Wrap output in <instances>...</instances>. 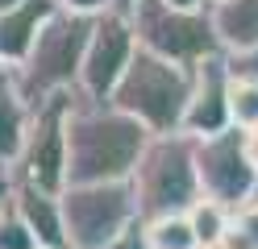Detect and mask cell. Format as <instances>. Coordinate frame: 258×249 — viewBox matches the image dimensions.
<instances>
[{
	"label": "cell",
	"instance_id": "1",
	"mask_svg": "<svg viewBox=\"0 0 258 249\" xmlns=\"http://www.w3.org/2000/svg\"><path fill=\"white\" fill-rule=\"evenodd\" d=\"M150 133L108 100H88L75 92L67 116V187L88 183H129Z\"/></svg>",
	"mask_w": 258,
	"mask_h": 249
},
{
	"label": "cell",
	"instance_id": "2",
	"mask_svg": "<svg viewBox=\"0 0 258 249\" xmlns=\"http://www.w3.org/2000/svg\"><path fill=\"white\" fill-rule=\"evenodd\" d=\"M187 96H191V66L158 58V54L138 46L129 66H125V75L112 88L108 104L121 108L125 116H134L150 137H167V133L183 129Z\"/></svg>",
	"mask_w": 258,
	"mask_h": 249
},
{
	"label": "cell",
	"instance_id": "3",
	"mask_svg": "<svg viewBox=\"0 0 258 249\" xmlns=\"http://www.w3.org/2000/svg\"><path fill=\"white\" fill-rule=\"evenodd\" d=\"M129 191L142 220L158 216H183L200 199V179H196V137L187 133H167L150 137L142 158L129 175Z\"/></svg>",
	"mask_w": 258,
	"mask_h": 249
},
{
	"label": "cell",
	"instance_id": "4",
	"mask_svg": "<svg viewBox=\"0 0 258 249\" xmlns=\"http://www.w3.org/2000/svg\"><path fill=\"white\" fill-rule=\"evenodd\" d=\"M96 17H79V13H54L42 25L29 58L17 66V88L29 104H42L54 92H79V66H84V46L92 33Z\"/></svg>",
	"mask_w": 258,
	"mask_h": 249
},
{
	"label": "cell",
	"instance_id": "5",
	"mask_svg": "<svg viewBox=\"0 0 258 249\" xmlns=\"http://www.w3.org/2000/svg\"><path fill=\"white\" fill-rule=\"evenodd\" d=\"M62 228L67 249H117L138 220V204L129 183H88V187H62Z\"/></svg>",
	"mask_w": 258,
	"mask_h": 249
},
{
	"label": "cell",
	"instance_id": "6",
	"mask_svg": "<svg viewBox=\"0 0 258 249\" xmlns=\"http://www.w3.org/2000/svg\"><path fill=\"white\" fill-rule=\"evenodd\" d=\"M129 25H134V38L142 50L171 58L179 66H196L213 54H225L213 29V9L179 13V9H167L163 0H138V9L129 13Z\"/></svg>",
	"mask_w": 258,
	"mask_h": 249
},
{
	"label": "cell",
	"instance_id": "7",
	"mask_svg": "<svg viewBox=\"0 0 258 249\" xmlns=\"http://www.w3.org/2000/svg\"><path fill=\"white\" fill-rule=\"evenodd\" d=\"M71 104H75V92H54L42 104H34L21 158L13 166V183L62 195V187H67V116H71Z\"/></svg>",
	"mask_w": 258,
	"mask_h": 249
},
{
	"label": "cell",
	"instance_id": "8",
	"mask_svg": "<svg viewBox=\"0 0 258 249\" xmlns=\"http://www.w3.org/2000/svg\"><path fill=\"white\" fill-rule=\"evenodd\" d=\"M196 179H200V195L217 199L229 212L254 204L258 171L246 158V133L225 129L217 137H200L196 141Z\"/></svg>",
	"mask_w": 258,
	"mask_h": 249
},
{
	"label": "cell",
	"instance_id": "9",
	"mask_svg": "<svg viewBox=\"0 0 258 249\" xmlns=\"http://www.w3.org/2000/svg\"><path fill=\"white\" fill-rule=\"evenodd\" d=\"M138 50V38H134V25H129L125 13H100L92 21V33H88V46H84V66H79V96L88 100H108L117 79L125 75L129 58Z\"/></svg>",
	"mask_w": 258,
	"mask_h": 249
},
{
	"label": "cell",
	"instance_id": "10",
	"mask_svg": "<svg viewBox=\"0 0 258 249\" xmlns=\"http://www.w3.org/2000/svg\"><path fill=\"white\" fill-rule=\"evenodd\" d=\"M225 129H233L229 125V58L213 54L191 66V96H187L179 133L200 141V137H217Z\"/></svg>",
	"mask_w": 258,
	"mask_h": 249
},
{
	"label": "cell",
	"instance_id": "11",
	"mask_svg": "<svg viewBox=\"0 0 258 249\" xmlns=\"http://www.w3.org/2000/svg\"><path fill=\"white\" fill-rule=\"evenodd\" d=\"M54 13H58L54 0H21V5L0 13V66L17 71V66L29 58L42 25L50 21Z\"/></svg>",
	"mask_w": 258,
	"mask_h": 249
},
{
	"label": "cell",
	"instance_id": "12",
	"mask_svg": "<svg viewBox=\"0 0 258 249\" xmlns=\"http://www.w3.org/2000/svg\"><path fill=\"white\" fill-rule=\"evenodd\" d=\"M9 199H13V208H17L21 224L34 232L38 249H67V228H62V204H58V195L38 191V187H25V183H13Z\"/></svg>",
	"mask_w": 258,
	"mask_h": 249
},
{
	"label": "cell",
	"instance_id": "13",
	"mask_svg": "<svg viewBox=\"0 0 258 249\" xmlns=\"http://www.w3.org/2000/svg\"><path fill=\"white\" fill-rule=\"evenodd\" d=\"M29 116H34V104L21 96L17 75L5 66L0 71V179H9V183H13V166H17L21 145H25Z\"/></svg>",
	"mask_w": 258,
	"mask_h": 249
},
{
	"label": "cell",
	"instance_id": "14",
	"mask_svg": "<svg viewBox=\"0 0 258 249\" xmlns=\"http://www.w3.org/2000/svg\"><path fill=\"white\" fill-rule=\"evenodd\" d=\"M213 29L225 54H241L258 46V0H233V5L213 9Z\"/></svg>",
	"mask_w": 258,
	"mask_h": 249
},
{
	"label": "cell",
	"instance_id": "15",
	"mask_svg": "<svg viewBox=\"0 0 258 249\" xmlns=\"http://www.w3.org/2000/svg\"><path fill=\"white\" fill-rule=\"evenodd\" d=\"M187 224H191V237H196V249L200 245H217V241H225V232H229V208H221L217 199H196V204H191L187 212Z\"/></svg>",
	"mask_w": 258,
	"mask_h": 249
},
{
	"label": "cell",
	"instance_id": "16",
	"mask_svg": "<svg viewBox=\"0 0 258 249\" xmlns=\"http://www.w3.org/2000/svg\"><path fill=\"white\" fill-rule=\"evenodd\" d=\"M142 241L146 249H196L187 216H158V220H142Z\"/></svg>",
	"mask_w": 258,
	"mask_h": 249
},
{
	"label": "cell",
	"instance_id": "17",
	"mask_svg": "<svg viewBox=\"0 0 258 249\" xmlns=\"http://www.w3.org/2000/svg\"><path fill=\"white\" fill-rule=\"evenodd\" d=\"M229 125L254 129L258 125V79L229 75Z\"/></svg>",
	"mask_w": 258,
	"mask_h": 249
},
{
	"label": "cell",
	"instance_id": "18",
	"mask_svg": "<svg viewBox=\"0 0 258 249\" xmlns=\"http://www.w3.org/2000/svg\"><path fill=\"white\" fill-rule=\"evenodd\" d=\"M0 249H38L34 232L21 224V216H17L9 195H0Z\"/></svg>",
	"mask_w": 258,
	"mask_h": 249
},
{
	"label": "cell",
	"instance_id": "19",
	"mask_svg": "<svg viewBox=\"0 0 258 249\" xmlns=\"http://www.w3.org/2000/svg\"><path fill=\"white\" fill-rule=\"evenodd\" d=\"M229 249H258V204H246L229 216V232H225Z\"/></svg>",
	"mask_w": 258,
	"mask_h": 249
},
{
	"label": "cell",
	"instance_id": "20",
	"mask_svg": "<svg viewBox=\"0 0 258 249\" xmlns=\"http://www.w3.org/2000/svg\"><path fill=\"white\" fill-rule=\"evenodd\" d=\"M229 58V75H241V79H258V46L241 50V54H225Z\"/></svg>",
	"mask_w": 258,
	"mask_h": 249
},
{
	"label": "cell",
	"instance_id": "21",
	"mask_svg": "<svg viewBox=\"0 0 258 249\" xmlns=\"http://www.w3.org/2000/svg\"><path fill=\"white\" fill-rule=\"evenodd\" d=\"M62 13H79V17H100L108 13V0H54Z\"/></svg>",
	"mask_w": 258,
	"mask_h": 249
},
{
	"label": "cell",
	"instance_id": "22",
	"mask_svg": "<svg viewBox=\"0 0 258 249\" xmlns=\"http://www.w3.org/2000/svg\"><path fill=\"white\" fill-rule=\"evenodd\" d=\"M241 133H246V158L254 162V171H258V125L254 129H241Z\"/></svg>",
	"mask_w": 258,
	"mask_h": 249
},
{
	"label": "cell",
	"instance_id": "23",
	"mask_svg": "<svg viewBox=\"0 0 258 249\" xmlns=\"http://www.w3.org/2000/svg\"><path fill=\"white\" fill-rule=\"evenodd\" d=\"M108 9H112V13H125V17H129V13L138 9V0H108Z\"/></svg>",
	"mask_w": 258,
	"mask_h": 249
},
{
	"label": "cell",
	"instance_id": "24",
	"mask_svg": "<svg viewBox=\"0 0 258 249\" xmlns=\"http://www.w3.org/2000/svg\"><path fill=\"white\" fill-rule=\"evenodd\" d=\"M221 5H233V0H208V9H221Z\"/></svg>",
	"mask_w": 258,
	"mask_h": 249
},
{
	"label": "cell",
	"instance_id": "25",
	"mask_svg": "<svg viewBox=\"0 0 258 249\" xmlns=\"http://www.w3.org/2000/svg\"><path fill=\"white\" fill-rule=\"evenodd\" d=\"M13 5H21V0H0V13H5V9H13Z\"/></svg>",
	"mask_w": 258,
	"mask_h": 249
},
{
	"label": "cell",
	"instance_id": "26",
	"mask_svg": "<svg viewBox=\"0 0 258 249\" xmlns=\"http://www.w3.org/2000/svg\"><path fill=\"white\" fill-rule=\"evenodd\" d=\"M9 187H13V183H9V179H0V195H9Z\"/></svg>",
	"mask_w": 258,
	"mask_h": 249
},
{
	"label": "cell",
	"instance_id": "27",
	"mask_svg": "<svg viewBox=\"0 0 258 249\" xmlns=\"http://www.w3.org/2000/svg\"><path fill=\"white\" fill-rule=\"evenodd\" d=\"M200 249H229V245H225V241H217V245H200Z\"/></svg>",
	"mask_w": 258,
	"mask_h": 249
},
{
	"label": "cell",
	"instance_id": "28",
	"mask_svg": "<svg viewBox=\"0 0 258 249\" xmlns=\"http://www.w3.org/2000/svg\"><path fill=\"white\" fill-rule=\"evenodd\" d=\"M254 204H258V195H254Z\"/></svg>",
	"mask_w": 258,
	"mask_h": 249
},
{
	"label": "cell",
	"instance_id": "29",
	"mask_svg": "<svg viewBox=\"0 0 258 249\" xmlns=\"http://www.w3.org/2000/svg\"><path fill=\"white\" fill-rule=\"evenodd\" d=\"M0 71H5V66H0Z\"/></svg>",
	"mask_w": 258,
	"mask_h": 249
}]
</instances>
